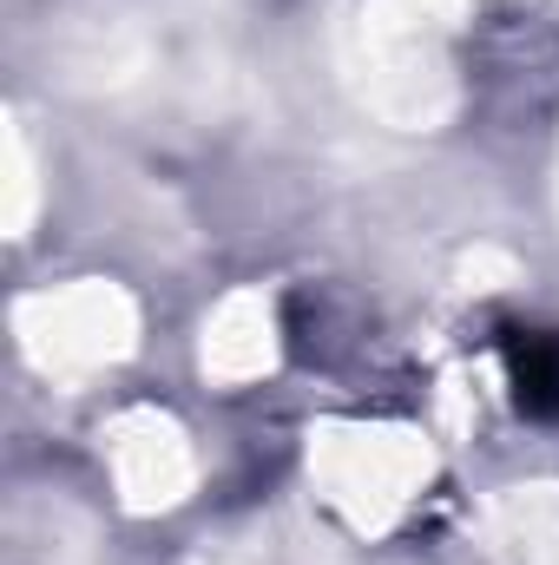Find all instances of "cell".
Masks as SVG:
<instances>
[{"label": "cell", "mask_w": 559, "mask_h": 565, "mask_svg": "<svg viewBox=\"0 0 559 565\" xmlns=\"http://www.w3.org/2000/svg\"><path fill=\"white\" fill-rule=\"evenodd\" d=\"M507 362H514V388H520V408H534V415H553L559 408V335H514V349H507Z\"/></svg>", "instance_id": "cell-1"}]
</instances>
